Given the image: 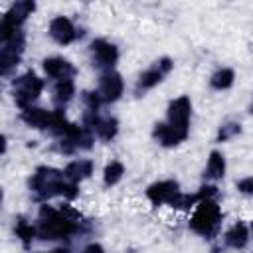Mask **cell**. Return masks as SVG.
<instances>
[{
    "instance_id": "11",
    "label": "cell",
    "mask_w": 253,
    "mask_h": 253,
    "mask_svg": "<svg viewBox=\"0 0 253 253\" xmlns=\"http://www.w3.org/2000/svg\"><path fill=\"white\" fill-rule=\"evenodd\" d=\"M81 34H83V32H77L75 26H73V22H71L69 18H65V16H57V18H53V20L49 22V36H51L59 45L71 43L73 40L81 38Z\"/></svg>"
},
{
    "instance_id": "15",
    "label": "cell",
    "mask_w": 253,
    "mask_h": 253,
    "mask_svg": "<svg viewBox=\"0 0 253 253\" xmlns=\"http://www.w3.org/2000/svg\"><path fill=\"white\" fill-rule=\"evenodd\" d=\"M22 121L34 128H49L51 113L45 109H40V107H28L22 111Z\"/></svg>"
},
{
    "instance_id": "2",
    "label": "cell",
    "mask_w": 253,
    "mask_h": 253,
    "mask_svg": "<svg viewBox=\"0 0 253 253\" xmlns=\"http://www.w3.org/2000/svg\"><path fill=\"white\" fill-rule=\"evenodd\" d=\"M77 213L71 210H55L51 206H42L38 217V235L45 241L67 239L77 231Z\"/></svg>"
},
{
    "instance_id": "25",
    "label": "cell",
    "mask_w": 253,
    "mask_h": 253,
    "mask_svg": "<svg viewBox=\"0 0 253 253\" xmlns=\"http://www.w3.org/2000/svg\"><path fill=\"white\" fill-rule=\"evenodd\" d=\"M237 190L245 196H253V176H247V178H241L237 182Z\"/></svg>"
},
{
    "instance_id": "19",
    "label": "cell",
    "mask_w": 253,
    "mask_h": 253,
    "mask_svg": "<svg viewBox=\"0 0 253 253\" xmlns=\"http://www.w3.org/2000/svg\"><path fill=\"white\" fill-rule=\"evenodd\" d=\"M223 174H225V158L221 152L213 150L208 158V166L204 170V176L208 180H219V178H223Z\"/></svg>"
},
{
    "instance_id": "6",
    "label": "cell",
    "mask_w": 253,
    "mask_h": 253,
    "mask_svg": "<svg viewBox=\"0 0 253 253\" xmlns=\"http://www.w3.org/2000/svg\"><path fill=\"white\" fill-rule=\"evenodd\" d=\"M24 45H26V38L24 34L18 30L14 32L8 40L2 42V49H0V69L4 75L10 73L12 67L18 65L20 57H22V51H24Z\"/></svg>"
},
{
    "instance_id": "17",
    "label": "cell",
    "mask_w": 253,
    "mask_h": 253,
    "mask_svg": "<svg viewBox=\"0 0 253 253\" xmlns=\"http://www.w3.org/2000/svg\"><path fill=\"white\" fill-rule=\"evenodd\" d=\"M249 241V229L245 227V223L237 221L235 225H231L225 233V243L233 249H243Z\"/></svg>"
},
{
    "instance_id": "18",
    "label": "cell",
    "mask_w": 253,
    "mask_h": 253,
    "mask_svg": "<svg viewBox=\"0 0 253 253\" xmlns=\"http://www.w3.org/2000/svg\"><path fill=\"white\" fill-rule=\"evenodd\" d=\"M73 93H75V85H73L71 79L57 81V83L53 85V103H55V107H57V109L65 107V105L71 101Z\"/></svg>"
},
{
    "instance_id": "21",
    "label": "cell",
    "mask_w": 253,
    "mask_h": 253,
    "mask_svg": "<svg viewBox=\"0 0 253 253\" xmlns=\"http://www.w3.org/2000/svg\"><path fill=\"white\" fill-rule=\"evenodd\" d=\"M123 174H125V166H123L121 162H117V160L109 162V164L105 166V172H103L105 186H115V184L123 178Z\"/></svg>"
},
{
    "instance_id": "4",
    "label": "cell",
    "mask_w": 253,
    "mask_h": 253,
    "mask_svg": "<svg viewBox=\"0 0 253 253\" xmlns=\"http://www.w3.org/2000/svg\"><path fill=\"white\" fill-rule=\"evenodd\" d=\"M42 89H43V81H42L34 71H28V73L16 77L14 83H12L14 101H16V105H18L22 111L28 109V107H32V103L40 97Z\"/></svg>"
},
{
    "instance_id": "28",
    "label": "cell",
    "mask_w": 253,
    "mask_h": 253,
    "mask_svg": "<svg viewBox=\"0 0 253 253\" xmlns=\"http://www.w3.org/2000/svg\"><path fill=\"white\" fill-rule=\"evenodd\" d=\"M211 253H221V251H219V249H213V251H211Z\"/></svg>"
},
{
    "instance_id": "24",
    "label": "cell",
    "mask_w": 253,
    "mask_h": 253,
    "mask_svg": "<svg viewBox=\"0 0 253 253\" xmlns=\"http://www.w3.org/2000/svg\"><path fill=\"white\" fill-rule=\"evenodd\" d=\"M239 132H241V126H239L237 123H227V125H223V126L219 128L217 140L223 142V140H227V138H231V136H235V134H239Z\"/></svg>"
},
{
    "instance_id": "23",
    "label": "cell",
    "mask_w": 253,
    "mask_h": 253,
    "mask_svg": "<svg viewBox=\"0 0 253 253\" xmlns=\"http://www.w3.org/2000/svg\"><path fill=\"white\" fill-rule=\"evenodd\" d=\"M83 101H85V105H87V111L97 113L99 107H101V103H103V97H101V93H97V91H85V93H83Z\"/></svg>"
},
{
    "instance_id": "26",
    "label": "cell",
    "mask_w": 253,
    "mask_h": 253,
    "mask_svg": "<svg viewBox=\"0 0 253 253\" xmlns=\"http://www.w3.org/2000/svg\"><path fill=\"white\" fill-rule=\"evenodd\" d=\"M83 253H105V251H103V247H101L99 243H91V245H87V247H85V251H83Z\"/></svg>"
},
{
    "instance_id": "22",
    "label": "cell",
    "mask_w": 253,
    "mask_h": 253,
    "mask_svg": "<svg viewBox=\"0 0 253 253\" xmlns=\"http://www.w3.org/2000/svg\"><path fill=\"white\" fill-rule=\"evenodd\" d=\"M14 231H16V237H20V241H22L26 247L32 243V239H34V235H36V229H34V225H32V223H28L24 217H18Z\"/></svg>"
},
{
    "instance_id": "14",
    "label": "cell",
    "mask_w": 253,
    "mask_h": 253,
    "mask_svg": "<svg viewBox=\"0 0 253 253\" xmlns=\"http://www.w3.org/2000/svg\"><path fill=\"white\" fill-rule=\"evenodd\" d=\"M154 138L162 144V146H176L180 142H184L188 138V134L180 132L178 128L170 126L168 123H158L154 126Z\"/></svg>"
},
{
    "instance_id": "20",
    "label": "cell",
    "mask_w": 253,
    "mask_h": 253,
    "mask_svg": "<svg viewBox=\"0 0 253 253\" xmlns=\"http://www.w3.org/2000/svg\"><path fill=\"white\" fill-rule=\"evenodd\" d=\"M233 79H235L233 69H229V67H221V69H217V71L211 75L210 85H211L213 89H217V91H223V89H229V87L233 85Z\"/></svg>"
},
{
    "instance_id": "3",
    "label": "cell",
    "mask_w": 253,
    "mask_h": 253,
    "mask_svg": "<svg viewBox=\"0 0 253 253\" xmlns=\"http://www.w3.org/2000/svg\"><path fill=\"white\" fill-rule=\"evenodd\" d=\"M219 221H221V210H219V206L213 200H204V202H200L196 206L194 215L190 219V227L196 233L204 235V237H211L215 233Z\"/></svg>"
},
{
    "instance_id": "16",
    "label": "cell",
    "mask_w": 253,
    "mask_h": 253,
    "mask_svg": "<svg viewBox=\"0 0 253 253\" xmlns=\"http://www.w3.org/2000/svg\"><path fill=\"white\" fill-rule=\"evenodd\" d=\"M91 172H93V162H91V160H73V162H69V164L65 166V170H63L65 178H67L69 182H73V184H79L81 180L89 178Z\"/></svg>"
},
{
    "instance_id": "12",
    "label": "cell",
    "mask_w": 253,
    "mask_h": 253,
    "mask_svg": "<svg viewBox=\"0 0 253 253\" xmlns=\"http://www.w3.org/2000/svg\"><path fill=\"white\" fill-rule=\"evenodd\" d=\"M123 89H125V83L121 79V75L113 69L105 71L101 75V81H99V93L103 97L105 103H113L117 101L121 95H123Z\"/></svg>"
},
{
    "instance_id": "5",
    "label": "cell",
    "mask_w": 253,
    "mask_h": 253,
    "mask_svg": "<svg viewBox=\"0 0 253 253\" xmlns=\"http://www.w3.org/2000/svg\"><path fill=\"white\" fill-rule=\"evenodd\" d=\"M36 10V4L30 2V0H22V2H16L12 4V8L6 12V16L2 18V26H0V38L2 42L8 40L14 32L20 30V26L26 22V18Z\"/></svg>"
},
{
    "instance_id": "8",
    "label": "cell",
    "mask_w": 253,
    "mask_h": 253,
    "mask_svg": "<svg viewBox=\"0 0 253 253\" xmlns=\"http://www.w3.org/2000/svg\"><path fill=\"white\" fill-rule=\"evenodd\" d=\"M91 59H93V65L109 71L119 59V49L115 43H111L107 40H93L91 42Z\"/></svg>"
},
{
    "instance_id": "30",
    "label": "cell",
    "mask_w": 253,
    "mask_h": 253,
    "mask_svg": "<svg viewBox=\"0 0 253 253\" xmlns=\"http://www.w3.org/2000/svg\"><path fill=\"white\" fill-rule=\"evenodd\" d=\"M251 113H253V105H251Z\"/></svg>"
},
{
    "instance_id": "9",
    "label": "cell",
    "mask_w": 253,
    "mask_h": 253,
    "mask_svg": "<svg viewBox=\"0 0 253 253\" xmlns=\"http://www.w3.org/2000/svg\"><path fill=\"white\" fill-rule=\"evenodd\" d=\"M170 69H172V61H170L168 57L158 59L150 69H146L144 73H140V77H138V81H136V95H140V93L152 89L154 85H158V83L162 81V77H164Z\"/></svg>"
},
{
    "instance_id": "29",
    "label": "cell",
    "mask_w": 253,
    "mask_h": 253,
    "mask_svg": "<svg viewBox=\"0 0 253 253\" xmlns=\"http://www.w3.org/2000/svg\"><path fill=\"white\" fill-rule=\"evenodd\" d=\"M251 233H253V221H251Z\"/></svg>"
},
{
    "instance_id": "7",
    "label": "cell",
    "mask_w": 253,
    "mask_h": 253,
    "mask_svg": "<svg viewBox=\"0 0 253 253\" xmlns=\"http://www.w3.org/2000/svg\"><path fill=\"white\" fill-rule=\"evenodd\" d=\"M190 117H192V103L186 95L174 99L168 105V125L178 128L180 132L188 134V125H190Z\"/></svg>"
},
{
    "instance_id": "10",
    "label": "cell",
    "mask_w": 253,
    "mask_h": 253,
    "mask_svg": "<svg viewBox=\"0 0 253 253\" xmlns=\"http://www.w3.org/2000/svg\"><path fill=\"white\" fill-rule=\"evenodd\" d=\"M180 186L176 180H162V182H154L152 186H148L146 196L154 206L160 204H174V200L180 196Z\"/></svg>"
},
{
    "instance_id": "27",
    "label": "cell",
    "mask_w": 253,
    "mask_h": 253,
    "mask_svg": "<svg viewBox=\"0 0 253 253\" xmlns=\"http://www.w3.org/2000/svg\"><path fill=\"white\" fill-rule=\"evenodd\" d=\"M49 253H69V251L63 249V247H57V249H53V251H49Z\"/></svg>"
},
{
    "instance_id": "13",
    "label": "cell",
    "mask_w": 253,
    "mask_h": 253,
    "mask_svg": "<svg viewBox=\"0 0 253 253\" xmlns=\"http://www.w3.org/2000/svg\"><path fill=\"white\" fill-rule=\"evenodd\" d=\"M43 71H45L47 77L57 79V81L71 79L75 75V67L63 57H47V59H43Z\"/></svg>"
},
{
    "instance_id": "1",
    "label": "cell",
    "mask_w": 253,
    "mask_h": 253,
    "mask_svg": "<svg viewBox=\"0 0 253 253\" xmlns=\"http://www.w3.org/2000/svg\"><path fill=\"white\" fill-rule=\"evenodd\" d=\"M30 190L38 200H49L53 196L73 200L77 196V184L69 182L61 170L51 166H40L36 170V174L30 178Z\"/></svg>"
}]
</instances>
